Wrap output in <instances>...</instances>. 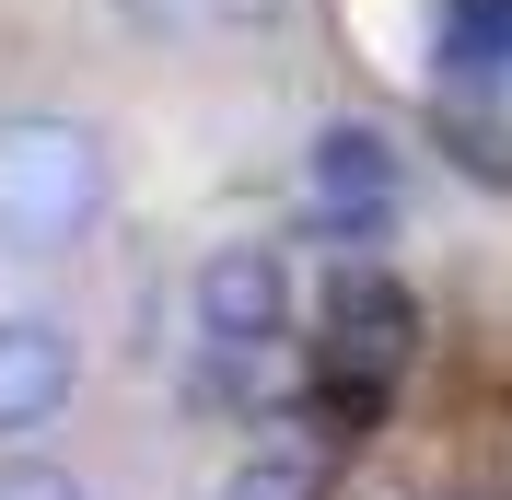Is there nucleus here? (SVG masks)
I'll list each match as a JSON object with an SVG mask.
<instances>
[{
	"label": "nucleus",
	"mask_w": 512,
	"mask_h": 500,
	"mask_svg": "<svg viewBox=\"0 0 512 500\" xmlns=\"http://www.w3.org/2000/svg\"><path fill=\"white\" fill-rule=\"evenodd\" d=\"M117 198V163L82 117H0V256L82 245Z\"/></svg>",
	"instance_id": "f257e3e1"
},
{
	"label": "nucleus",
	"mask_w": 512,
	"mask_h": 500,
	"mask_svg": "<svg viewBox=\"0 0 512 500\" xmlns=\"http://www.w3.org/2000/svg\"><path fill=\"white\" fill-rule=\"evenodd\" d=\"M198 326L210 349H268L291 326V268L280 245H210L198 256Z\"/></svg>",
	"instance_id": "f03ea898"
},
{
	"label": "nucleus",
	"mask_w": 512,
	"mask_h": 500,
	"mask_svg": "<svg viewBox=\"0 0 512 500\" xmlns=\"http://www.w3.org/2000/svg\"><path fill=\"white\" fill-rule=\"evenodd\" d=\"M70 384H82L70 326H47V314H0V442H12V431H47V419L70 407Z\"/></svg>",
	"instance_id": "7ed1b4c3"
},
{
	"label": "nucleus",
	"mask_w": 512,
	"mask_h": 500,
	"mask_svg": "<svg viewBox=\"0 0 512 500\" xmlns=\"http://www.w3.org/2000/svg\"><path fill=\"white\" fill-rule=\"evenodd\" d=\"M315 210L350 245H373L384 221H396V152H384V128H326L315 140Z\"/></svg>",
	"instance_id": "20e7f679"
},
{
	"label": "nucleus",
	"mask_w": 512,
	"mask_h": 500,
	"mask_svg": "<svg viewBox=\"0 0 512 500\" xmlns=\"http://www.w3.org/2000/svg\"><path fill=\"white\" fill-rule=\"evenodd\" d=\"M326 338H338V373H396L408 361V338H419V314H408V291L396 280H338V303H326Z\"/></svg>",
	"instance_id": "39448f33"
},
{
	"label": "nucleus",
	"mask_w": 512,
	"mask_h": 500,
	"mask_svg": "<svg viewBox=\"0 0 512 500\" xmlns=\"http://www.w3.org/2000/svg\"><path fill=\"white\" fill-rule=\"evenodd\" d=\"M443 70L478 94V82H501L512 70V0H454L443 12Z\"/></svg>",
	"instance_id": "423d86ee"
},
{
	"label": "nucleus",
	"mask_w": 512,
	"mask_h": 500,
	"mask_svg": "<svg viewBox=\"0 0 512 500\" xmlns=\"http://www.w3.org/2000/svg\"><path fill=\"white\" fill-rule=\"evenodd\" d=\"M233 500H315V466H303V454H256V466L233 477Z\"/></svg>",
	"instance_id": "0eeeda50"
},
{
	"label": "nucleus",
	"mask_w": 512,
	"mask_h": 500,
	"mask_svg": "<svg viewBox=\"0 0 512 500\" xmlns=\"http://www.w3.org/2000/svg\"><path fill=\"white\" fill-rule=\"evenodd\" d=\"M0 500H82V477H70V466H35V454H12V466H0Z\"/></svg>",
	"instance_id": "6e6552de"
}]
</instances>
